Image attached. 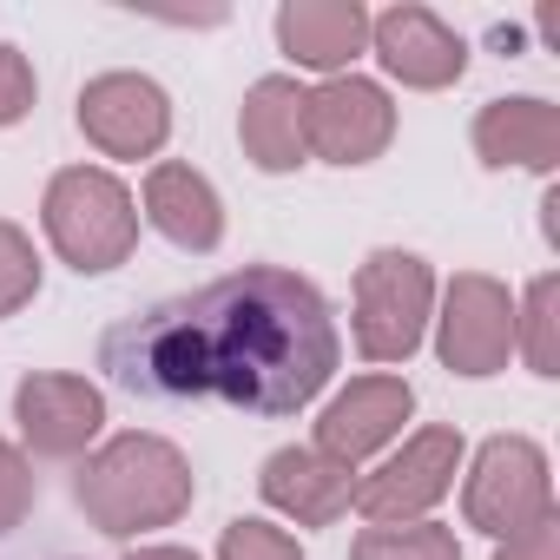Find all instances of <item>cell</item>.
Here are the masks:
<instances>
[{"mask_svg":"<svg viewBox=\"0 0 560 560\" xmlns=\"http://www.w3.org/2000/svg\"><path fill=\"white\" fill-rule=\"evenodd\" d=\"M185 304L198 330L205 396L244 416L311 409L343 363V337L324 291L284 264H244Z\"/></svg>","mask_w":560,"mask_h":560,"instance_id":"6da1fadb","label":"cell"},{"mask_svg":"<svg viewBox=\"0 0 560 560\" xmlns=\"http://www.w3.org/2000/svg\"><path fill=\"white\" fill-rule=\"evenodd\" d=\"M73 501L100 534L139 547V534L185 521V508L198 501V475H191L178 442H165L152 429H126V435H106L80 462Z\"/></svg>","mask_w":560,"mask_h":560,"instance_id":"7a4b0ae2","label":"cell"},{"mask_svg":"<svg viewBox=\"0 0 560 560\" xmlns=\"http://www.w3.org/2000/svg\"><path fill=\"white\" fill-rule=\"evenodd\" d=\"M40 231L54 257L80 277H106L139 250V205L119 172L106 165H67L47 178L40 198Z\"/></svg>","mask_w":560,"mask_h":560,"instance_id":"3957f363","label":"cell"},{"mask_svg":"<svg viewBox=\"0 0 560 560\" xmlns=\"http://www.w3.org/2000/svg\"><path fill=\"white\" fill-rule=\"evenodd\" d=\"M435 317V270L416 250H370L357 264V298H350V337L363 363H409Z\"/></svg>","mask_w":560,"mask_h":560,"instance_id":"277c9868","label":"cell"},{"mask_svg":"<svg viewBox=\"0 0 560 560\" xmlns=\"http://www.w3.org/2000/svg\"><path fill=\"white\" fill-rule=\"evenodd\" d=\"M100 363L113 370L119 389L132 396H159V402H191L205 396V370H198V330H191V304H152L126 324L106 330Z\"/></svg>","mask_w":560,"mask_h":560,"instance_id":"5b68a950","label":"cell"},{"mask_svg":"<svg viewBox=\"0 0 560 560\" xmlns=\"http://www.w3.org/2000/svg\"><path fill=\"white\" fill-rule=\"evenodd\" d=\"M553 514V468L534 435H488L462 468V521L488 540H514Z\"/></svg>","mask_w":560,"mask_h":560,"instance_id":"8992f818","label":"cell"},{"mask_svg":"<svg viewBox=\"0 0 560 560\" xmlns=\"http://www.w3.org/2000/svg\"><path fill=\"white\" fill-rule=\"evenodd\" d=\"M468 462V442L455 422H429L416 429L389 462H376L370 475H357V494L350 508L370 521V527H396V521H429L435 501L455 494V475Z\"/></svg>","mask_w":560,"mask_h":560,"instance_id":"52a82bcc","label":"cell"},{"mask_svg":"<svg viewBox=\"0 0 560 560\" xmlns=\"http://www.w3.org/2000/svg\"><path fill=\"white\" fill-rule=\"evenodd\" d=\"M435 324V357L448 376H501L514 357V291L488 270H455L442 284V311Z\"/></svg>","mask_w":560,"mask_h":560,"instance_id":"ba28073f","label":"cell"},{"mask_svg":"<svg viewBox=\"0 0 560 560\" xmlns=\"http://www.w3.org/2000/svg\"><path fill=\"white\" fill-rule=\"evenodd\" d=\"M396 139V100L383 80L337 73L304 93V145L324 165H370Z\"/></svg>","mask_w":560,"mask_h":560,"instance_id":"9c48e42d","label":"cell"},{"mask_svg":"<svg viewBox=\"0 0 560 560\" xmlns=\"http://www.w3.org/2000/svg\"><path fill=\"white\" fill-rule=\"evenodd\" d=\"M73 119L100 159H159L172 139V93L152 73H100L80 86Z\"/></svg>","mask_w":560,"mask_h":560,"instance_id":"30bf717a","label":"cell"},{"mask_svg":"<svg viewBox=\"0 0 560 560\" xmlns=\"http://www.w3.org/2000/svg\"><path fill=\"white\" fill-rule=\"evenodd\" d=\"M14 422H21V455L80 462L106 435V389L73 370H34L14 389Z\"/></svg>","mask_w":560,"mask_h":560,"instance_id":"8fae6325","label":"cell"},{"mask_svg":"<svg viewBox=\"0 0 560 560\" xmlns=\"http://www.w3.org/2000/svg\"><path fill=\"white\" fill-rule=\"evenodd\" d=\"M370 54L409 93H442V86H455L468 73V40L435 8H416V0L370 14Z\"/></svg>","mask_w":560,"mask_h":560,"instance_id":"7c38bea8","label":"cell"},{"mask_svg":"<svg viewBox=\"0 0 560 560\" xmlns=\"http://www.w3.org/2000/svg\"><path fill=\"white\" fill-rule=\"evenodd\" d=\"M416 416V389L402 383V376H389V370H376V376H357V383H343L330 402H324V416H317V455H330V462H343L350 475L370 462V455H383L396 435H402V422Z\"/></svg>","mask_w":560,"mask_h":560,"instance_id":"4fadbf2b","label":"cell"},{"mask_svg":"<svg viewBox=\"0 0 560 560\" xmlns=\"http://www.w3.org/2000/svg\"><path fill=\"white\" fill-rule=\"evenodd\" d=\"M277 54L304 73H350L370 54V8L363 0H284L277 8Z\"/></svg>","mask_w":560,"mask_h":560,"instance_id":"5bb4252c","label":"cell"},{"mask_svg":"<svg viewBox=\"0 0 560 560\" xmlns=\"http://www.w3.org/2000/svg\"><path fill=\"white\" fill-rule=\"evenodd\" d=\"M257 494L264 508H277L284 521L298 527H337L350 514V494H357V475L330 455H317L311 442H291V448H277L264 455L257 468Z\"/></svg>","mask_w":560,"mask_h":560,"instance_id":"9a60e30c","label":"cell"},{"mask_svg":"<svg viewBox=\"0 0 560 560\" xmlns=\"http://www.w3.org/2000/svg\"><path fill=\"white\" fill-rule=\"evenodd\" d=\"M475 159L488 172H540L553 178L560 165V106L540 93H508L475 113Z\"/></svg>","mask_w":560,"mask_h":560,"instance_id":"2e32d148","label":"cell"},{"mask_svg":"<svg viewBox=\"0 0 560 560\" xmlns=\"http://www.w3.org/2000/svg\"><path fill=\"white\" fill-rule=\"evenodd\" d=\"M139 205H145L139 218H145L165 244H178V250H191V257H205V250L224 244V198H218V185H211L198 165H185V159H159V165L145 172Z\"/></svg>","mask_w":560,"mask_h":560,"instance_id":"e0dca14e","label":"cell"},{"mask_svg":"<svg viewBox=\"0 0 560 560\" xmlns=\"http://www.w3.org/2000/svg\"><path fill=\"white\" fill-rule=\"evenodd\" d=\"M304 93L291 73H264L244 86V106H237V145L257 172L284 178L298 165H311V145H304Z\"/></svg>","mask_w":560,"mask_h":560,"instance_id":"ac0fdd59","label":"cell"},{"mask_svg":"<svg viewBox=\"0 0 560 560\" xmlns=\"http://www.w3.org/2000/svg\"><path fill=\"white\" fill-rule=\"evenodd\" d=\"M514 357L540 383L560 376V277L553 270H540L534 284L514 298Z\"/></svg>","mask_w":560,"mask_h":560,"instance_id":"d6986e66","label":"cell"},{"mask_svg":"<svg viewBox=\"0 0 560 560\" xmlns=\"http://www.w3.org/2000/svg\"><path fill=\"white\" fill-rule=\"evenodd\" d=\"M350 560H462V540L442 521H396V527H363L350 540Z\"/></svg>","mask_w":560,"mask_h":560,"instance_id":"ffe728a7","label":"cell"},{"mask_svg":"<svg viewBox=\"0 0 560 560\" xmlns=\"http://www.w3.org/2000/svg\"><path fill=\"white\" fill-rule=\"evenodd\" d=\"M34 298H40V250L14 218H0V317H21Z\"/></svg>","mask_w":560,"mask_h":560,"instance_id":"44dd1931","label":"cell"},{"mask_svg":"<svg viewBox=\"0 0 560 560\" xmlns=\"http://www.w3.org/2000/svg\"><path fill=\"white\" fill-rule=\"evenodd\" d=\"M218 560H304V540L284 534L277 521L237 514V521H224V534H218Z\"/></svg>","mask_w":560,"mask_h":560,"instance_id":"7402d4cb","label":"cell"},{"mask_svg":"<svg viewBox=\"0 0 560 560\" xmlns=\"http://www.w3.org/2000/svg\"><path fill=\"white\" fill-rule=\"evenodd\" d=\"M40 100V80H34V60L14 47V40H0V132L21 126Z\"/></svg>","mask_w":560,"mask_h":560,"instance_id":"603a6c76","label":"cell"},{"mask_svg":"<svg viewBox=\"0 0 560 560\" xmlns=\"http://www.w3.org/2000/svg\"><path fill=\"white\" fill-rule=\"evenodd\" d=\"M34 508V462L21 455V442L0 435V534H14Z\"/></svg>","mask_w":560,"mask_h":560,"instance_id":"cb8c5ba5","label":"cell"},{"mask_svg":"<svg viewBox=\"0 0 560 560\" xmlns=\"http://www.w3.org/2000/svg\"><path fill=\"white\" fill-rule=\"evenodd\" d=\"M494 560H560V508L521 527L514 540H494Z\"/></svg>","mask_w":560,"mask_h":560,"instance_id":"d4e9b609","label":"cell"},{"mask_svg":"<svg viewBox=\"0 0 560 560\" xmlns=\"http://www.w3.org/2000/svg\"><path fill=\"white\" fill-rule=\"evenodd\" d=\"M126 560H198L191 547H132Z\"/></svg>","mask_w":560,"mask_h":560,"instance_id":"484cf974","label":"cell"}]
</instances>
